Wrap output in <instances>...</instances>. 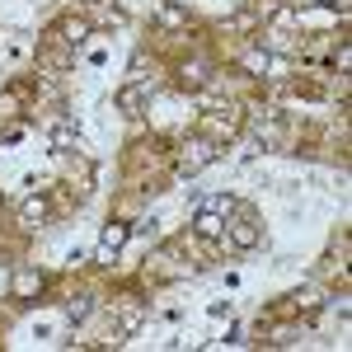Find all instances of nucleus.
I'll list each match as a JSON object with an SVG mask.
<instances>
[{"label": "nucleus", "mask_w": 352, "mask_h": 352, "mask_svg": "<svg viewBox=\"0 0 352 352\" xmlns=\"http://www.w3.org/2000/svg\"><path fill=\"white\" fill-rule=\"evenodd\" d=\"M217 155H221V146L212 141V136H192V141H184V151L174 155V169L188 179V174H202V169L217 160Z\"/></svg>", "instance_id": "f257e3e1"}, {"label": "nucleus", "mask_w": 352, "mask_h": 352, "mask_svg": "<svg viewBox=\"0 0 352 352\" xmlns=\"http://www.w3.org/2000/svg\"><path fill=\"white\" fill-rule=\"evenodd\" d=\"M127 240H132V226H122V221H109V226H104V235H99V249H94V258H99V263H113V258H118V249H122Z\"/></svg>", "instance_id": "f03ea898"}, {"label": "nucleus", "mask_w": 352, "mask_h": 352, "mask_svg": "<svg viewBox=\"0 0 352 352\" xmlns=\"http://www.w3.org/2000/svg\"><path fill=\"white\" fill-rule=\"evenodd\" d=\"M221 240H230L235 244V249H244V254H249V249H258V244H263V230H258V221H226V235H221Z\"/></svg>", "instance_id": "7ed1b4c3"}, {"label": "nucleus", "mask_w": 352, "mask_h": 352, "mask_svg": "<svg viewBox=\"0 0 352 352\" xmlns=\"http://www.w3.org/2000/svg\"><path fill=\"white\" fill-rule=\"evenodd\" d=\"M202 132L212 136V141H217V136H235V132H240V113H235V109L207 113V118H202Z\"/></svg>", "instance_id": "20e7f679"}, {"label": "nucleus", "mask_w": 352, "mask_h": 352, "mask_svg": "<svg viewBox=\"0 0 352 352\" xmlns=\"http://www.w3.org/2000/svg\"><path fill=\"white\" fill-rule=\"evenodd\" d=\"M52 217V202L43 197V192H33V197H24V207H19V226H28V230H38L43 221Z\"/></svg>", "instance_id": "39448f33"}, {"label": "nucleus", "mask_w": 352, "mask_h": 352, "mask_svg": "<svg viewBox=\"0 0 352 352\" xmlns=\"http://www.w3.org/2000/svg\"><path fill=\"white\" fill-rule=\"evenodd\" d=\"M141 320H146V310H141V305H136V300H127V305H122V320H118V329H113V348H118V343H127V338H132L136 329H141Z\"/></svg>", "instance_id": "423d86ee"}, {"label": "nucleus", "mask_w": 352, "mask_h": 352, "mask_svg": "<svg viewBox=\"0 0 352 352\" xmlns=\"http://www.w3.org/2000/svg\"><path fill=\"white\" fill-rule=\"evenodd\" d=\"M43 287H47V277H43L38 268H19V272H14V296H19V300L43 296Z\"/></svg>", "instance_id": "0eeeda50"}, {"label": "nucleus", "mask_w": 352, "mask_h": 352, "mask_svg": "<svg viewBox=\"0 0 352 352\" xmlns=\"http://www.w3.org/2000/svg\"><path fill=\"white\" fill-rule=\"evenodd\" d=\"M192 230H197L202 240H221V235H226V217H221V212H207V207H197Z\"/></svg>", "instance_id": "6e6552de"}, {"label": "nucleus", "mask_w": 352, "mask_h": 352, "mask_svg": "<svg viewBox=\"0 0 352 352\" xmlns=\"http://www.w3.org/2000/svg\"><path fill=\"white\" fill-rule=\"evenodd\" d=\"M151 89H155V85H127V89H118V109H122V113H136L146 99H151Z\"/></svg>", "instance_id": "1a4fd4ad"}, {"label": "nucleus", "mask_w": 352, "mask_h": 352, "mask_svg": "<svg viewBox=\"0 0 352 352\" xmlns=\"http://www.w3.org/2000/svg\"><path fill=\"white\" fill-rule=\"evenodd\" d=\"M268 66H272V52H268V47H249V52H244V71H249V76H263Z\"/></svg>", "instance_id": "9d476101"}, {"label": "nucleus", "mask_w": 352, "mask_h": 352, "mask_svg": "<svg viewBox=\"0 0 352 352\" xmlns=\"http://www.w3.org/2000/svg\"><path fill=\"white\" fill-rule=\"evenodd\" d=\"M76 141H80L76 122H56V127H52V146H56V151H71Z\"/></svg>", "instance_id": "9b49d317"}, {"label": "nucleus", "mask_w": 352, "mask_h": 352, "mask_svg": "<svg viewBox=\"0 0 352 352\" xmlns=\"http://www.w3.org/2000/svg\"><path fill=\"white\" fill-rule=\"evenodd\" d=\"M89 310H94V296H71L66 300V320H71V324L89 320Z\"/></svg>", "instance_id": "f8f14e48"}, {"label": "nucleus", "mask_w": 352, "mask_h": 352, "mask_svg": "<svg viewBox=\"0 0 352 352\" xmlns=\"http://www.w3.org/2000/svg\"><path fill=\"white\" fill-rule=\"evenodd\" d=\"M160 24L164 28H188L192 19H188V10H179V5H169V0H164V5H160Z\"/></svg>", "instance_id": "ddd939ff"}, {"label": "nucleus", "mask_w": 352, "mask_h": 352, "mask_svg": "<svg viewBox=\"0 0 352 352\" xmlns=\"http://www.w3.org/2000/svg\"><path fill=\"white\" fill-rule=\"evenodd\" d=\"M61 38H66L71 47H80L85 38H89V24H85V19H61Z\"/></svg>", "instance_id": "4468645a"}, {"label": "nucleus", "mask_w": 352, "mask_h": 352, "mask_svg": "<svg viewBox=\"0 0 352 352\" xmlns=\"http://www.w3.org/2000/svg\"><path fill=\"white\" fill-rule=\"evenodd\" d=\"M207 71H212L207 61H188V66H184V89H202V85H207Z\"/></svg>", "instance_id": "2eb2a0df"}, {"label": "nucleus", "mask_w": 352, "mask_h": 352, "mask_svg": "<svg viewBox=\"0 0 352 352\" xmlns=\"http://www.w3.org/2000/svg\"><path fill=\"white\" fill-rule=\"evenodd\" d=\"M202 207H207V212H221V217H230V212H235V197H230V192H217V197H207Z\"/></svg>", "instance_id": "dca6fc26"}, {"label": "nucleus", "mask_w": 352, "mask_h": 352, "mask_svg": "<svg viewBox=\"0 0 352 352\" xmlns=\"http://www.w3.org/2000/svg\"><path fill=\"white\" fill-rule=\"evenodd\" d=\"M43 66L47 71H66L71 66V52H43Z\"/></svg>", "instance_id": "f3484780"}, {"label": "nucleus", "mask_w": 352, "mask_h": 352, "mask_svg": "<svg viewBox=\"0 0 352 352\" xmlns=\"http://www.w3.org/2000/svg\"><path fill=\"white\" fill-rule=\"evenodd\" d=\"M14 109H19V89L0 94V118H14Z\"/></svg>", "instance_id": "a211bd4d"}, {"label": "nucleus", "mask_w": 352, "mask_h": 352, "mask_svg": "<svg viewBox=\"0 0 352 352\" xmlns=\"http://www.w3.org/2000/svg\"><path fill=\"white\" fill-rule=\"evenodd\" d=\"M333 66L348 76V66H352V52H348V43H338V56H333Z\"/></svg>", "instance_id": "6ab92c4d"}]
</instances>
